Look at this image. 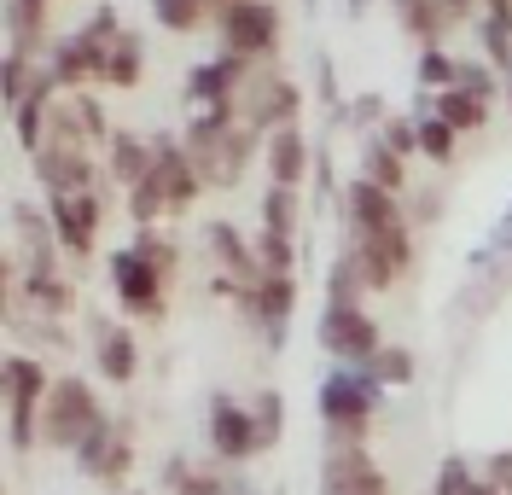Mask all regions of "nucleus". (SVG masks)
<instances>
[{"label":"nucleus","mask_w":512,"mask_h":495,"mask_svg":"<svg viewBox=\"0 0 512 495\" xmlns=\"http://www.w3.org/2000/svg\"><path fill=\"white\" fill-rule=\"evenodd\" d=\"M478 47L501 76L512 70V0H489L478 12Z\"/></svg>","instance_id":"a878e982"},{"label":"nucleus","mask_w":512,"mask_h":495,"mask_svg":"<svg viewBox=\"0 0 512 495\" xmlns=\"http://www.w3.org/2000/svg\"><path fill=\"white\" fill-rule=\"evenodd\" d=\"M478 478H483V484H489L495 495H512V449H501V455H489Z\"/></svg>","instance_id":"79ce46f5"},{"label":"nucleus","mask_w":512,"mask_h":495,"mask_svg":"<svg viewBox=\"0 0 512 495\" xmlns=\"http://www.w3.org/2000/svg\"><path fill=\"white\" fill-rule=\"evenodd\" d=\"M158 140V164L152 175L140 181V187H128V216H134V228H163V222H175V216H187L198 193H204V175L198 164L187 158V146L175 140V134H152Z\"/></svg>","instance_id":"f03ea898"},{"label":"nucleus","mask_w":512,"mask_h":495,"mask_svg":"<svg viewBox=\"0 0 512 495\" xmlns=\"http://www.w3.org/2000/svg\"><path fill=\"white\" fill-rule=\"evenodd\" d=\"M350 257L367 280V292H390L402 286V274L414 268V233H373V239H350Z\"/></svg>","instance_id":"ddd939ff"},{"label":"nucleus","mask_w":512,"mask_h":495,"mask_svg":"<svg viewBox=\"0 0 512 495\" xmlns=\"http://www.w3.org/2000/svg\"><path fill=\"white\" fill-rule=\"evenodd\" d=\"M478 490V472L460 461V455H448L443 466H437V484H431V495H472Z\"/></svg>","instance_id":"58836bf2"},{"label":"nucleus","mask_w":512,"mask_h":495,"mask_svg":"<svg viewBox=\"0 0 512 495\" xmlns=\"http://www.w3.org/2000/svg\"><path fill=\"white\" fill-rule=\"evenodd\" d=\"M251 414H256V431H262V449L286 437V396H280V391H262L251 402Z\"/></svg>","instance_id":"e433bc0d"},{"label":"nucleus","mask_w":512,"mask_h":495,"mask_svg":"<svg viewBox=\"0 0 512 495\" xmlns=\"http://www.w3.org/2000/svg\"><path fill=\"white\" fill-rule=\"evenodd\" d=\"M297 111H303V88H297L291 76H280V70H251V76H245V88H239V117H245L251 129L274 134V129H286V123H297Z\"/></svg>","instance_id":"6e6552de"},{"label":"nucleus","mask_w":512,"mask_h":495,"mask_svg":"<svg viewBox=\"0 0 512 495\" xmlns=\"http://www.w3.org/2000/svg\"><path fill=\"white\" fill-rule=\"evenodd\" d=\"M204 6H216V12H222V6H233V0H204Z\"/></svg>","instance_id":"de8ad7c7"},{"label":"nucleus","mask_w":512,"mask_h":495,"mask_svg":"<svg viewBox=\"0 0 512 495\" xmlns=\"http://www.w3.org/2000/svg\"><path fill=\"white\" fill-rule=\"evenodd\" d=\"M390 6H396V24L408 35H419V47H443L448 24L460 18L448 0H390Z\"/></svg>","instance_id":"b1692460"},{"label":"nucleus","mask_w":512,"mask_h":495,"mask_svg":"<svg viewBox=\"0 0 512 495\" xmlns=\"http://www.w3.org/2000/svg\"><path fill=\"white\" fill-rule=\"evenodd\" d=\"M256 65L233 59V53H216L204 65H192V76L181 82V99H187V117L192 111H216V105H239V88Z\"/></svg>","instance_id":"2eb2a0df"},{"label":"nucleus","mask_w":512,"mask_h":495,"mask_svg":"<svg viewBox=\"0 0 512 495\" xmlns=\"http://www.w3.org/2000/svg\"><path fill=\"white\" fill-rule=\"evenodd\" d=\"M140 76H146V35L117 30L111 53H105V70H99V82H105V88H140Z\"/></svg>","instance_id":"393cba45"},{"label":"nucleus","mask_w":512,"mask_h":495,"mask_svg":"<svg viewBox=\"0 0 512 495\" xmlns=\"http://www.w3.org/2000/svg\"><path fill=\"white\" fill-rule=\"evenodd\" d=\"M94 327V362L111 385H134L140 373V344H134V327H117V321H88Z\"/></svg>","instance_id":"412c9836"},{"label":"nucleus","mask_w":512,"mask_h":495,"mask_svg":"<svg viewBox=\"0 0 512 495\" xmlns=\"http://www.w3.org/2000/svg\"><path fill=\"white\" fill-rule=\"evenodd\" d=\"M448 6H454V12H460V18H466V12H483V6H489V0H448Z\"/></svg>","instance_id":"37998d69"},{"label":"nucleus","mask_w":512,"mask_h":495,"mask_svg":"<svg viewBox=\"0 0 512 495\" xmlns=\"http://www.w3.org/2000/svg\"><path fill=\"white\" fill-rule=\"evenodd\" d=\"M297 216H303L297 187H274V181H268V193H262V233H286V239H297Z\"/></svg>","instance_id":"c756f323"},{"label":"nucleus","mask_w":512,"mask_h":495,"mask_svg":"<svg viewBox=\"0 0 512 495\" xmlns=\"http://www.w3.org/2000/svg\"><path fill=\"white\" fill-rule=\"evenodd\" d=\"M320 495H390V478L367 455V443L361 449H332L320 461Z\"/></svg>","instance_id":"f3484780"},{"label":"nucleus","mask_w":512,"mask_h":495,"mask_svg":"<svg viewBox=\"0 0 512 495\" xmlns=\"http://www.w3.org/2000/svg\"><path fill=\"white\" fill-rule=\"evenodd\" d=\"M262 140H268V134L251 129V123L239 117V105L192 111L187 129H181V146H187V158L198 164L204 187H239L245 169H251V158L262 152Z\"/></svg>","instance_id":"f257e3e1"},{"label":"nucleus","mask_w":512,"mask_h":495,"mask_svg":"<svg viewBox=\"0 0 512 495\" xmlns=\"http://www.w3.org/2000/svg\"><path fill=\"white\" fill-rule=\"evenodd\" d=\"M361 175H367L373 187H384V193H402V187H408V158L390 152L379 134H367V140H361Z\"/></svg>","instance_id":"cd10ccee"},{"label":"nucleus","mask_w":512,"mask_h":495,"mask_svg":"<svg viewBox=\"0 0 512 495\" xmlns=\"http://www.w3.org/2000/svg\"><path fill=\"white\" fill-rule=\"evenodd\" d=\"M291 309H297V274H268V280H262V286L251 292V303H245V315H251L256 327H262V338H268L274 350L286 344Z\"/></svg>","instance_id":"aec40b11"},{"label":"nucleus","mask_w":512,"mask_h":495,"mask_svg":"<svg viewBox=\"0 0 512 495\" xmlns=\"http://www.w3.org/2000/svg\"><path fill=\"white\" fill-rule=\"evenodd\" d=\"M320 350L338 367H367L384 350L379 321L367 315V303H326L320 309Z\"/></svg>","instance_id":"0eeeda50"},{"label":"nucleus","mask_w":512,"mask_h":495,"mask_svg":"<svg viewBox=\"0 0 512 495\" xmlns=\"http://www.w3.org/2000/svg\"><path fill=\"white\" fill-rule=\"evenodd\" d=\"M501 88H507V111H512V70H507V76H501Z\"/></svg>","instance_id":"a18cd8bd"},{"label":"nucleus","mask_w":512,"mask_h":495,"mask_svg":"<svg viewBox=\"0 0 512 495\" xmlns=\"http://www.w3.org/2000/svg\"><path fill=\"white\" fill-rule=\"evenodd\" d=\"M344 123H355V129H361V140H367V129H384V123H390V111H384V94H361L350 111H344Z\"/></svg>","instance_id":"ea45409f"},{"label":"nucleus","mask_w":512,"mask_h":495,"mask_svg":"<svg viewBox=\"0 0 512 495\" xmlns=\"http://www.w3.org/2000/svg\"><path fill=\"white\" fill-rule=\"evenodd\" d=\"M472 495H495V490H489V484H483V478H478V490H472Z\"/></svg>","instance_id":"49530a36"},{"label":"nucleus","mask_w":512,"mask_h":495,"mask_svg":"<svg viewBox=\"0 0 512 495\" xmlns=\"http://www.w3.org/2000/svg\"><path fill=\"white\" fill-rule=\"evenodd\" d=\"M210 449H216L222 466L251 461L256 449H262V431H256L251 408H239L233 396H216V402H210Z\"/></svg>","instance_id":"dca6fc26"},{"label":"nucleus","mask_w":512,"mask_h":495,"mask_svg":"<svg viewBox=\"0 0 512 495\" xmlns=\"http://www.w3.org/2000/svg\"><path fill=\"white\" fill-rule=\"evenodd\" d=\"M105 146H111V152H105V169H111V181H123V187H140V181L152 175V164H158V140H146V134H134V129H117Z\"/></svg>","instance_id":"4be33fe9"},{"label":"nucleus","mask_w":512,"mask_h":495,"mask_svg":"<svg viewBox=\"0 0 512 495\" xmlns=\"http://www.w3.org/2000/svg\"><path fill=\"white\" fill-rule=\"evenodd\" d=\"M47 216H53V233H59V251L88 263L99 245V228H105V198L99 193H53L47 198Z\"/></svg>","instance_id":"9d476101"},{"label":"nucleus","mask_w":512,"mask_h":495,"mask_svg":"<svg viewBox=\"0 0 512 495\" xmlns=\"http://www.w3.org/2000/svg\"><path fill=\"white\" fill-rule=\"evenodd\" d=\"M76 472H82L88 484L117 490L128 472H134V426H128V420H105V426L76 449Z\"/></svg>","instance_id":"9b49d317"},{"label":"nucleus","mask_w":512,"mask_h":495,"mask_svg":"<svg viewBox=\"0 0 512 495\" xmlns=\"http://www.w3.org/2000/svg\"><path fill=\"white\" fill-rule=\"evenodd\" d=\"M454 88H466V94H478V99H495L501 94V70L489 65V59H460Z\"/></svg>","instance_id":"4c0bfd02"},{"label":"nucleus","mask_w":512,"mask_h":495,"mask_svg":"<svg viewBox=\"0 0 512 495\" xmlns=\"http://www.w3.org/2000/svg\"><path fill=\"white\" fill-rule=\"evenodd\" d=\"M111 414L99 408V396L88 379H76V373H64V379H53V391H47V402H41V420H35V437L47 443V449H82L88 437H94L99 426H105Z\"/></svg>","instance_id":"20e7f679"},{"label":"nucleus","mask_w":512,"mask_h":495,"mask_svg":"<svg viewBox=\"0 0 512 495\" xmlns=\"http://www.w3.org/2000/svg\"><path fill=\"white\" fill-rule=\"evenodd\" d=\"M320 426L332 431V449H361L367 426H373V408L384 402V385L373 379V367H332L320 379Z\"/></svg>","instance_id":"7ed1b4c3"},{"label":"nucleus","mask_w":512,"mask_h":495,"mask_svg":"<svg viewBox=\"0 0 512 495\" xmlns=\"http://www.w3.org/2000/svg\"><path fill=\"white\" fill-rule=\"evenodd\" d=\"M111 117H105V105H99L88 88H64L53 99V111H47V140L41 146H88L94 152L99 140H111Z\"/></svg>","instance_id":"1a4fd4ad"},{"label":"nucleus","mask_w":512,"mask_h":495,"mask_svg":"<svg viewBox=\"0 0 512 495\" xmlns=\"http://www.w3.org/2000/svg\"><path fill=\"white\" fill-rule=\"evenodd\" d=\"M0 391H6V443L24 455V449L41 443V437H35V420H41V402H47V391H53V373H47L41 356L12 350L6 367H0Z\"/></svg>","instance_id":"39448f33"},{"label":"nucleus","mask_w":512,"mask_h":495,"mask_svg":"<svg viewBox=\"0 0 512 495\" xmlns=\"http://www.w3.org/2000/svg\"><path fill=\"white\" fill-rule=\"evenodd\" d=\"M262 164H268L274 187H303L315 175V146H309V134L297 129V123H286V129H274L262 140Z\"/></svg>","instance_id":"6ab92c4d"},{"label":"nucleus","mask_w":512,"mask_h":495,"mask_svg":"<svg viewBox=\"0 0 512 495\" xmlns=\"http://www.w3.org/2000/svg\"><path fill=\"white\" fill-rule=\"evenodd\" d=\"M367 367H373V379H379L384 391L390 385H414V350H402V344H384Z\"/></svg>","instance_id":"c9c22d12"},{"label":"nucleus","mask_w":512,"mask_h":495,"mask_svg":"<svg viewBox=\"0 0 512 495\" xmlns=\"http://www.w3.org/2000/svg\"><path fill=\"white\" fill-rule=\"evenodd\" d=\"M256 263H262V280L268 274H291L297 268V239H286V233H256Z\"/></svg>","instance_id":"72a5a7b5"},{"label":"nucleus","mask_w":512,"mask_h":495,"mask_svg":"<svg viewBox=\"0 0 512 495\" xmlns=\"http://www.w3.org/2000/svg\"><path fill=\"white\" fill-rule=\"evenodd\" d=\"M163 484L175 495H245L227 478V466H192V461H169L163 466Z\"/></svg>","instance_id":"bb28decb"},{"label":"nucleus","mask_w":512,"mask_h":495,"mask_svg":"<svg viewBox=\"0 0 512 495\" xmlns=\"http://www.w3.org/2000/svg\"><path fill=\"white\" fill-rule=\"evenodd\" d=\"M379 140L390 146V152H402V158H419V123L414 117H390L379 129Z\"/></svg>","instance_id":"a19ab883"},{"label":"nucleus","mask_w":512,"mask_h":495,"mask_svg":"<svg viewBox=\"0 0 512 495\" xmlns=\"http://www.w3.org/2000/svg\"><path fill=\"white\" fill-rule=\"evenodd\" d=\"M454 76H460V59H454L448 47H419L414 82L425 88V94H443V88H454Z\"/></svg>","instance_id":"2f4dec72"},{"label":"nucleus","mask_w":512,"mask_h":495,"mask_svg":"<svg viewBox=\"0 0 512 495\" xmlns=\"http://www.w3.org/2000/svg\"><path fill=\"white\" fill-rule=\"evenodd\" d=\"M419 158H431V164H454V152H460V134L448 129L437 111H419Z\"/></svg>","instance_id":"7c9ffc66"},{"label":"nucleus","mask_w":512,"mask_h":495,"mask_svg":"<svg viewBox=\"0 0 512 495\" xmlns=\"http://www.w3.org/2000/svg\"><path fill=\"white\" fill-rule=\"evenodd\" d=\"M344 228L350 239H373V233H402L408 228V210H402V193H384L367 175H355L344 187Z\"/></svg>","instance_id":"f8f14e48"},{"label":"nucleus","mask_w":512,"mask_h":495,"mask_svg":"<svg viewBox=\"0 0 512 495\" xmlns=\"http://www.w3.org/2000/svg\"><path fill=\"white\" fill-rule=\"evenodd\" d=\"M163 286H169V274L158 263H146L134 245H123L111 257V292L128 315H163Z\"/></svg>","instance_id":"4468645a"},{"label":"nucleus","mask_w":512,"mask_h":495,"mask_svg":"<svg viewBox=\"0 0 512 495\" xmlns=\"http://www.w3.org/2000/svg\"><path fill=\"white\" fill-rule=\"evenodd\" d=\"M326 303H367V280H361V268H355L350 251L332 263V280H326Z\"/></svg>","instance_id":"f704fd0d"},{"label":"nucleus","mask_w":512,"mask_h":495,"mask_svg":"<svg viewBox=\"0 0 512 495\" xmlns=\"http://www.w3.org/2000/svg\"><path fill=\"white\" fill-rule=\"evenodd\" d=\"M6 47L47 59V0H6Z\"/></svg>","instance_id":"5701e85b"},{"label":"nucleus","mask_w":512,"mask_h":495,"mask_svg":"<svg viewBox=\"0 0 512 495\" xmlns=\"http://www.w3.org/2000/svg\"><path fill=\"white\" fill-rule=\"evenodd\" d=\"M35 175H41V187H47V198L53 193H94L99 181V164L88 146H41V152H30Z\"/></svg>","instance_id":"a211bd4d"},{"label":"nucleus","mask_w":512,"mask_h":495,"mask_svg":"<svg viewBox=\"0 0 512 495\" xmlns=\"http://www.w3.org/2000/svg\"><path fill=\"white\" fill-rule=\"evenodd\" d=\"M204 0H152V18H158V30L169 35H192L198 24H204Z\"/></svg>","instance_id":"473e14b6"},{"label":"nucleus","mask_w":512,"mask_h":495,"mask_svg":"<svg viewBox=\"0 0 512 495\" xmlns=\"http://www.w3.org/2000/svg\"><path fill=\"white\" fill-rule=\"evenodd\" d=\"M431 111H437L454 134H478L483 123H489V99L466 94V88H443V94H431Z\"/></svg>","instance_id":"c85d7f7f"},{"label":"nucleus","mask_w":512,"mask_h":495,"mask_svg":"<svg viewBox=\"0 0 512 495\" xmlns=\"http://www.w3.org/2000/svg\"><path fill=\"white\" fill-rule=\"evenodd\" d=\"M216 30H222V53L262 65L274 47H280V6L274 0H233L216 12Z\"/></svg>","instance_id":"423d86ee"},{"label":"nucleus","mask_w":512,"mask_h":495,"mask_svg":"<svg viewBox=\"0 0 512 495\" xmlns=\"http://www.w3.org/2000/svg\"><path fill=\"white\" fill-rule=\"evenodd\" d=\"M344 6H350V18H361V12H367V0H344Z\"/></svg>","instance_id":"c03bdc74"}]
</instances>
